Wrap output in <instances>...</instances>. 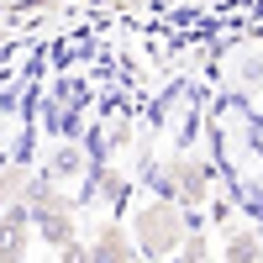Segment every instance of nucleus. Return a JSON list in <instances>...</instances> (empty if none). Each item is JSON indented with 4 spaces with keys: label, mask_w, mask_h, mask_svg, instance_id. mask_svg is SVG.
Wrapping results in <instances>:
<instances>
[{
    "label": "nucleus",
    "mask_w": 263,
    "mask_h": 263,
    "mask_svg": "<svg viewBox=\"0 0 263 263\" xmlns=\"http://www.w3.org/2000/svg\"><path fill=\"white\" fill-rule=\"evenodd\" d=\"M190 221L195 216L174 200V195H147V200L132 211V242H137V253L142 258H174L179 253V242H184V232H190Z\"/></svg>",
    "instance_id": "obj_1"
},
{
    "label": "nucleus",
    "mask_w": 263,
    "mask_h": 263,
    "mask_svg": "<svg viewBox=\"0 0 263 263\" xmlns=\"http://www.w3.org/2000/svg\"><path fill=\"white\" fill-rule=\"evenodd\" d=\"M158 190L174 195L184 211H195V205H205L211 195H216V163L184 147V153H174V158L158 168Z\"/></svg>",
    "instance_id": "obj_2"
},
{
    "label": "nucleus",
    "mask_w": 263,
    "mask_h": 263,
    "mask_svg": "<svg viewBox=\"0 0 263 263\" xmlns=\"http://www.w3.org/2000/svg\"><path fill=\"white\" fill-rule=\"evenodd\" d=\"M32 237H37V227H32V211H27V205H21V200L0 205V258H6V263L27 258Z\"/></svg>",
    "instance_id": "obj_3"
},
{
    "label": "nucleus",
    "mask_w": 263,
    "mask_h": 263,
    "mask_svg": "<svg viewBox=\"0 0 263 263\" xmlns=\"http://www.w3.org/2000/svg\"><path fill=\"white\" fill-rule=\"evenodd\" d=\"M84 248H90V263H126L137 253L132 227H121V221H95V232L84 237Z\"/></svg>",
    "instance_id": "obj_4"
},
{
    "label": "nucleus",
    "mask_w": 263,
    "mask_h": 263,
    "mask_svg": "<svg viewBox=\"0 0 263 263\" xmlns=\"http://www.w3.org/2000/svg\"><path fill=\"white\" fill-rule=\"evenodd\" d=\"M32 227H37L42 242L58 253V248H69L74 237H79V211H74V205H63V211H37V216H32Z\"/></svg>",
    "instance_id": "obj_5"
},
{
    "label": "nucleus",
    "mask_w": 263,
    "mask_h": 263,
    "mask_svg": "<svg viewBox=\"0 0 263 263\" xmlns=\"http://www.w3.org/2000/svg\"><path fill=\"white\" fill-rule=\"evenodd\" d=\"M221 258L227 263H258L263 258V237L248 227V216H237L232 227H221Z\"/></svg>",
    "instance_id": "obj_6"
},
{
    "label": "nucleus",
    "mask_w": 263,
    "mask_h": 263,
    "mask_svg": "<svg viewBox=\"0 0 263 263\" xmlns=\"http://www.w3.org/2000/svg\"><path fill=\"white\" fill-rule=\"evenodd\" d=\"M90 179H95V195H100V200L111 205V211H121V205H126L132 179H126V174H121L116 163H95V168H90Z\"/></svg>",
    "instance_id": "obj_7"
},
{
    "label": "nucleus",
    "mask_w": 263,
    "mask_h": 263,
    "mask_svg": "<svg viewBox=\"0 0 263 263\" xmlns=\"http://www.w3.org/2000/svg\"><path fill=\"white\" fill-rule=\"evenodd\" d=\"M42 174H53L58 184H74L79 174H90V158H84V153H79V142H63V147L53 153V158L42 163Z\"/></svg>",
    "instance_id": "obj_8"
},
{
    "label": "nucleus",
    "mask_w": 263,
    "mask_h": 263,
    "mask_svg": "<svg viewBox=\"0 0 263 263\" xmlns=\"http://www.w3.org/2000/svg\"><path fill=\"white\" fill-rule=\"evenodd\" d=\"M32 174H37V168H27V163H0V205L21 200L27 184H32Z\"/></svg>",
    "instance_id": "obj_9"
}]
</instances>
